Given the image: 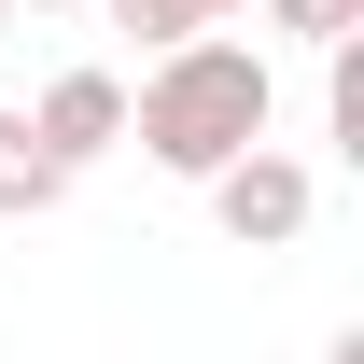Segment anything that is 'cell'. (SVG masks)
<instances>
[{
    "mask_svg": "<svg viewBox=\"0 0 364 364\" xmlns=\"http://www.w3.org/2000/svg\"><path fill=\"white\" fill-rule=\"evenodd\" d=\"M267 127H280V70H267L252 43H225V28L154 43V70H140V98H127V140H140L168 182H210L238 140H267Z\"/></svg>",
    "mask_w": 364,
    "mask_h": 364,
    "instance_id": "6da1fadb",
    "label": "cell"
},
{
    "mask_svg": "<svg viewBox=\"0 0 364 364\" xmlns=\"http://www.w3.org/2000/svg\"><path fill=\"white\" fill-rule=\"evenodd\" d=\"M309 196L322 182L280 154V140H238L225 168H210V225L238 238V252H280V238H309Z\"/></svg>",
    "mask_w": 364,
    "mask_h": 364,
    "instance_id": "7a4b0ae2",
    "label": "cell"
},
{
    "mask_svg": "<svg viewBox=\"0 0 364 364\" xmlns=\"http://www.w3.org/2000/svg\"><path fill=\"white\" fill-rule=\"evenodd\" d=\"M28 127H43L56 168H98V154L127 140V85H112V70H56V85L28 98Z\"/></svg>",
    "mask_w": 364,
    "mask_h": 364,
    "instance_id": "3957f363",
    "label": "cell"
},
{
    "mask_svg": "<svg viewBox=\"0 0 364 364\" xmlns=\"http://www.w3.org/2000/svg\"><path fill=\"white\" fill-rule=\"evenodd\" d=\"M70 182H85V168H56V154H43V127H28V112L0 98V225H43Z\"/></svg>",
    "mask_w": 364,
    "mask_h": 364,
    "instance_id": "277c9868",
    "label": "cell"
},
{
    "mask_svg": "<svg viewBox=\"0 0 364 364\" xmlns=\"http://www.w3.org/2000/svg\"><path fill=\"white\" fill-rule=\"evenodd\" d=\"M98 14H112V28H127L140 56H154V43H182V28H210V14H196V0H98Z\"/></svg>",
    "mask_w": 364,
    "mask_h": 364,
    "instance_id": "5b68a950",
    "label": "cell"
},
{
    "mask_svg": "<svg viewBox=\"0 0 364 364\" xmlns=\"http://www.w3.org/2000/svg\"><path fill=\"white\" fill-rule=\"evenodd\" d=\"M267 28H294V43H350V28H364V0H267Z\"/></svg>",
    "mask_w": 364,
    "mask_h": 364,
    "instance_id": "8992f818",
    "label": "cell"
},
{
    "mask_svg": "<svg viewBox=\"0 0 364 364\" xmlns=\"http://www.w3.org/2000/svg\"><path fill=\"white\" fill-rule=\"evenodd\" d=\"M196 14H210V28H225V14H238V0H196Z\"/></svg>",
    "mask_w": 364,
    "mask_h": 364,
    "instance_id": "52a82bcc",
    "label": "cell"
},
{
    "mask_svg": "<svg viewBox=\"0 0 364 364\" xmlns=\"http://www.w3.org/2000/svg\"><path fill=\"white\" fill-rule=\"evenodd\" d=\"M28 14H70V0H28Z\"/></svg>",
    "mask_w": 364,
    "mask_h": 364,
    "instance_id": "ba28073f",
    "label": "cell"
},
{
    "mask_svg": "<svg viewBox=\"0 0 364 364\" xmlns=\"http://www.w3.org/2000/svg\"><path fill=\"white\" fill-rule=\"evenodd\" d=\"M0 28H14V0H0Z\"/></svg>",
    "mask_w": 364,
    "mask_h": 364,
    "instance_id": "9c48e42d",
    "label": "cell"
}]
</instances>
